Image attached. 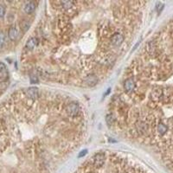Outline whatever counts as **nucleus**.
<instances>
[{
  "label": "nucleus",
  "mask_w": 173,
  "mask_h": 173,
  "mask_svg": "<svg viewBox=\"0 0 173 173\" xmlns=\"http://www.w3.org/2000/svg\"><path fill=\"white\" fill-rule=\"evenodd\" d=\"M66 111L67 114L71 116V117H74L76 116L79 112H80V107L78 105L76 102H71L70 104H68L66 107Z\"/></svg>",
  "instance_id": "1"
},
{
  "label": "nucleus",
  "mask_w": 173,
  "mask_h": 173,
  "mask_svg": "<svg viewBox=\"0 0 173 173\" xmlns=\"http://www.w3.org/2000/svg\"><path fill=\"white\" fill-rule=\"evenodd\" d=\"M9 74L6 68V66L3 62H0V82H5L8 80Z\"/></svg>",
  "instance_id": "2"
},
{
  "label": "nucleus",
  "mask_w": 173,
  "mask_h": 173,
  "mask_svg": "<svg viewBox=\"0 0 173 173\" xmlns=\"http://www.w3.org/2000/svg\"><path fill=\"white\" fill-rule=\"evenodd\" d=\"M124 41V37L119 33H115L111 38V42L114 46H119Z\"/></svg>",
  "instance_id": "3"
},
{
  "label": "nucleus",
  "mask_w": 173,
  "mask_h": 173,
  "mask_svg": "<svg viewBox=\"0 0 173 173\" xmlns=\"http://www.w3.org/2000/svg\"><path fill=\"white\" fill-rule=\"evenodd\" d=\"M105 162V156L102 153H99L96 154L94 158V164L96 167H101Z\"/></svg>",
  "instance_id": "4"
},
{
  "label": "nucleus",
  "mask_w": 173,
  "mask_h": 173,
  "mask_svg": "<svg viewBox=\"0 0 173 173\" xmlns=\"http://www.w3.org/2000/svg\"><path fill=\"white\" fill-rule=\"evenodd\" d=\"M134 87H135V82L132 79H127V80L125 81V82H124V88H125L126 91L130 93V92H132L134 89Z\"/></svg>",
  "instance_id": "5"
},
{
  "label": "nucleus",
  "mask_w": 173,
  "mask_h": 173,
  "mask_svg": "<svg viewBox=\"0 0 173 173\" xmlns=\"http://www.w3.org/2000/svg\"><path fill=\"white\" fill-rule=\"evenodd\" d=\"M85 81H86V84L87 86H94L97 84V82H98V78L96 77L95 74H89L88 76H86Z\"/></svg>",
  "instance_id": "6"
},
{
  "label": "nucleus",
  "mask_w": 173,
  "mask_h": 173,
  "mask_svg": "<svg viewBox=\"0 0 173 173\" xmlns=\"http://www.w3.org/2000/svg\"><path fill=\"white\" fill-rule=\"evenodd\" d=\"M39 95V92L37 87H30L27 90V95L31 100H36Z\"/></svg>",
  "instance_id": "7"
},
{
  "label": "nucleus",
  "mask_w": 173,
  "mask_h": 173,
  "mask_svg": "<svg viewBox=\"0 0 173 173\" xmlns=\"http://www.w3.org/2000/svg\"><path fill=\"white\" fill-rule=\"evenodd\" d=\"M36 7H37V5H36L35 2H29L24 6V10H25L26 13L30 14L32 12H34V10H36Z\"/></svg>",
  "instance_id": "8"
},
{
  "label": "nucleus",
  "mask_w": 173,
  "mask_h": 173,
  "mask_svg": "<svg viewBox=\"0 0 173 173\" xmlns=\"http://www.w3.org/2000/svg\"><path fill=\"white\" fill-rule=\"evenodd\" d=\"M18 36V30L15 27H11L9 30V32H8V37L10 40H16L17 37Z\"/></svg>",
  "instance_id": "9"
},
{
  "label": "nucleus",
  "mask_w": 173,
  "mask_h": 173,
  "mask_svg": "<svg viewBox=\"0 0 173 173\" xmlns=\"http://www.w3.org/2000/svg\"><path fill=\"white\" fill-rule=\"evenodd\" d=\"M37 44V40L36 38H30L26 43V48L28 50H33Z\"/></svg>",
  "instance_id": "10"
},
{
  "label": "nucleus",
  "mask_w": 173,
  "mask_h": 173,
  "mask_svg": "<svg viewBox=\"0 0 173 173\" xmlns=\"http://www.w3.org/2000/svg\"><path fill=\"white\" fill-rule=\"evenodd\" d=\"M167 127L165 126V125H164L163 123H160L159 124V126H158V131H159V134H161V135H164L165 132H167Z\"/></svg>",
  "instance_id": "11"
},
{
  "label": "nucleus",
  "mask_w": 173,
  "mask_h": 173,
  "mask_svg": "<svg viewBox=\"0 0 173 173\" xmlns=\"http://www.w3.org/2000/svg\"><path fill=\"white\" fill-rule=\"evenodd\" d=\"M62 5L63 7V9L65 10H69L71 9V7L73 6V2L72 1H62Z\"/></svg>",
  "instance_id": "12"
},
{
  "label": "nucleus",
  "mask_w": 173,
  "mask_h": 173,
  "mask_svg": "<svg viewBox=\"0 0 173 173\" xmlns=\"http://www.w3.org/2000/svg\"><path fill=\"white\" fill-rule=\"evenodd\" d=\"M106 120H107V125L108 126H113L114 125V117L112 115V114H108L107 117H106Z\"/></svg>",
  "instance_id": "13"
},
{
  "label": "nucleus",
  "mask_w": 173,
  "mask_h": 173,
  "mask_svg": "<svg viewBox=\"0 0 173 173\" xmlns=\"http://www.w3.org/2000/svg\"><path fill=\"white\" fill-rule=\"evenodd\" d=\"M30 24L29 22H27V21H23V23H22V24H21V29L23 30V31L26 32L28 31V30L30 29Z\"/></svg>",
  "instance_id": "14"
},
{
  "label": "nucleus",
  "mask_w": 173,
  "mask_h": 173,
  "mask_svg": "<svg viewBox=\"0 0 173 173\" xmlns=\"http://www.w3.org/2000/svg\"><path fill=\"white\" fill-rule=\"evenodd\" d=\"M5 14V8L3 5H0V18H4Z\"/></svg>",
  "instance_id": "15"
},
{
  "label": "nucleus",
  "mask_w": 173,
  "mask_h": 173,
  "mask_svg": "<svg viewBox=\"0 0 173 173\" xmlns=\"http://www.w3.org/2000/svg\"><path fill=\"white\" fill-rule=\"evenodd\" d=\"M5 36H4V34L1 32L0 33V48L2 47V46L4 45V43H5Z\"/></svg>",
  "instance_id": "16"
},
{
  "label": "nucleus",
  "mask_w": 173,
  "mask_h": 173,
  "mask_svg": "<svg viewBox=\"0 0 173 173\" xmlns=\"http://www.w3.org/2000/svg\"><path fill=\"white\" fill-rule=\"evenodd\" d=\"M163 8H164V5H163L162 3H157V5H156V9H157V10H158L159 12H160V11L163 10Z\"/></svg>",
  "instance_id": "17"
},
{
  "label": "nucleus",
  "mask_w": 173,
  "mask_h": 173,
  "mask_svg": "<svg viewBox=\"0 0 173 173\" xmlns=\"http://www.w3.org/2000/svg\"><path fill=\"white\" fill-rule=\"evenodd\" d=\"M86 152H87V151L86 150L82 151L79 153V155H78V157H79V158H82V157H83V156H85V155L86 154Z\"/></svg>",
  "instance_id": "18"
},
{
  "label": "nucleus",
  "mask_w": 173,
  "mask_h": 173,
  "mask_svg": "<svg viewBox=\"0 0 173 173\" xmlns=\"http://www.w3.org/2000/svg\"><path fill=\"white\" fill-rule=\"evenodd\" d=\"M30 82H31V83H37V77H31Z\"/></svg>",
  "instance_id": "19"
}]
</instances>
